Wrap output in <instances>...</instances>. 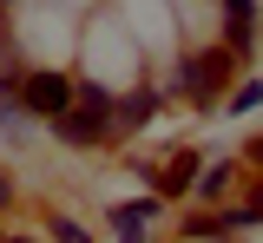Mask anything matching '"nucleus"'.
<instances>
[{
    "instance_id": "nucleus-5",
    "label": "nucleus",
    "mask_w": 263,
    "mask_h": 243,
    "mask_svg": "<svg viewBox=\"0 0 263 243\" xmlns=\"http://www.w3.org/2000/svg\"><path fill=\"white\" fill-rule=\"evenodd\" d=\"M257 46V0H224V53Z\"/></svg>"
},
{
    "instance_id": "nucleus-2",
    "label": "nucleus",
    "mask_w": 263,
    "mask_h": 243,
    "mask_svg": "<svg viewBox=\"0 0 263 243\" xmlns=\"http://www.w3.org/2000/svg\"><path fill=\"white\" fill-rule=\"evenodd\" d=\"M20 105H27V118L33 125H46V118H60L66 105H72V79L66 72H20Z\"/></svg>"
},
{
    "instance_id": "nucleus-11",
    "label": "nucleus",
    "mask_w": 263,
    "mask_h": 243,
    "mask_svg": "<svg viewBox=\"0 0 263 243\" xmlns=\"http://www.w3.org/2000/svg\"><path fill=\"white\" fill-rule=\"evenodd\" d=\"M46 237H53V243H92V230H86V224H72L66 210H53V217H46Z\"/></svg>"
},
{
    "instance_id": "nucleus-17",
    "label": "nucleus",
    "mask_w": 263,
    "mask_h": 243,
    "mask_svg": "<svg viewBox=\"0 0 263 243\" xmlns=\"http://www.w3.org/2000/svg\"><path fill=\"white\" fill-rule=\"evenodd\" d=\"M211 243H224V237H211Z\"/></svg>"
},
{
    "instance_id": "nucleus-1",
    "label": "nucleus",
    "mask_w": 263,
    "mask_h": 243,
    "mask_svg": "<svg viewBox=\"0 0 263 243\" xmlns=\"http://www.w3.org/2000/svg\"><path fill=\"white\" fill-rule=\"evenodd\" d=\"M224 72H230V53H224V46H217V53H191V59H178V72H171V92H184V99H197L204 112H211Z\"/></svg>"
},
{
    "instance_id": "nucleus-12",
    "label": "nucleus",
    "mask_w": 263,
    "mask_h": 243,
    "mask_svg": "<svg viewBox=\"0 0 263 243\" xmlns=\"http://www.w3.org/2000/svg\"><path fill=\"white\" fill-rule=\"evenodd\" d=\"M257 105H263V79H243V86L224 99V112H237V118H243V112H257Z\"/></svg>"
},
{
    "instance_id": "nucleus-7",
    "label": "nucleus",
    "mask_w": 263,
    "mask_h": 243,
    "mask_svg": "<svg viewBox=\"0 0 263 243\" xmlns=\"http://www.w3.org/2000/svg\"><path fill=\"white\" fill-rule=\"evenodd\" d=\"M72 112H86L99 125H112V112H119V92H105L99 79H72Z\"/></svg>"
},
{
    "instance_id": "nucleus-3",
    "label": "nucleus",
    "mask_w": 263,
    "mask_h": 243,
    "mask_svg": "<svg viewBox=\"0 0 263 243\" xmlns=\"http://www.w3.org/2000/svg\"><path fill=\"white\" fill-rule=\"evenodd\" d=\"M164 217V197H125V204H105V224L119 230V243H145V230Z\"/></svg>"
},
{
    "instance_id": "nucleus-9",
    "label": "nucleus",
    "mask_w": 263,
    "mask_h": 243,
    "mask_svg": "<svg viewBox=\"0 0 263 243\" xmlns=\"http://www.w3.org/2000/svg\"><path fill=\"white\" fill-rule=\"evenodd\" d=\"M230 184H237V171H230L224 158H217V165H204V171H197V184H191V197H197V204H204V210H211V204H224V197H230Z\"/></svg>"
},
{
    "instance_id": "nucleus-4",
    "label": "nucleus",
    "mask_w": 263,
    "mask_h": 243,
    "mask_svg": "<svg viewBox=\"0 0 263 243\" xmlns=\"http://www.w3.org/2000/svg\"><path fill=\"white\" fill-rule=\"evenodd\" d=\"M46 132H53L60 145H72V151H92V145H105L112 125H99V118H86V112H72V105H66L60 118H46Z\"/></svg>"
},
{
    "instance_id": "nucleus-16",
    "label": "nucleus",
    "mask_w": 263,
    "mask_h": 243,
    "mask_svg": "<svg viewBox=\"0 0 263 243\" xmlns=\"http://www.w3.org/2000/svg\"><path fill=\"white\" fill-rule=\"evenodd\" d=\"M7 7H13V0H0V13H7Z\"/></svg>"
},
{
    "instance_id": "nucleus-8",
    "label": "nucleus",
    "mask_w": 263,
    "mask_h": 243,
    "mask_svg": "<svg viewBox=\"0 0 263 243\" xmlns=\"http://www.w3.org/2000/svg\"><path fill=\"white\" fill-rule=\"evenodd\" d=\"M152 112H158V86H132L125 99H119V112H112V125H119V132H138Z\"/></svg>"
},
{
    "instance_id": "nucleus-14",
    "label": "nucleus",
    "mask_w": 263,
    "mask_h": 243,
    "mask_svg": "<svg viewBox=\"0 0 263 243\" xmlns=\"http://www.w3.org/2000/svg\"><path fill=\"white\" fill-rule=\"evenodd\" d=\"M250 165H257V171H263V138H257V145H250Z\"/></svg>"
},
{
    "instance_id": "nucleus-15",
    "label": "nucleus",
    "mask_w": 263,
    "mask_h": 243,
    "mask_svg": "<svg viewBox=\"0 0 263 243\" xmlns=\"http://www.w3.org/2000/svg\"><path fill=\"white\" fill-rule=\"evenodd\" d=\"M7 243H40V237H7Z\"/></svg>"
},
{
    "instance_id": "nucleus-13",
    "label": "nucleus",
    "mask_w": 263,
    "mask_h": 243,
    "mask_svg": "<svg viewBox=\"0 0 263 243\" xmlns=\"http://www.w3.org/2000/svg\"><path fill=\"white\" fill-rule=\"evenodd\" d=\"M7 204H13V177L0 171V210H7Z\"/></svg>"
},
{
    "instance_id": "nucleus-10",
    "label": "nucleus",
    "mask_w": 263,
    "mask_h": 243,
    "mask_svg": "<svg viewBox=\"0 0 263 243\" xmlns=\"http://www.w3.org/2000/svg\"><path fill=\"white\" fill-rule=\"evenodd\" d=\"M211 237H224L217 210H191V217H184V243H211Z\"/></svg>"
},
{
    "instance_id": "nucleus-6",
    "label": "nucleus",
    "mask_w": 263,
    "mask_h": 243,
    "mask_svg": "<svg viewBox=\"0 0 263 243\" xmlns=\"http://www.w3.org/2000/svg\"><path fill=\"white\" fill-rule=\"evenodd\" d=\"M197 171H204V151H178V158L158 171V197H191Z\"/></svg>"
}]
</instances>
